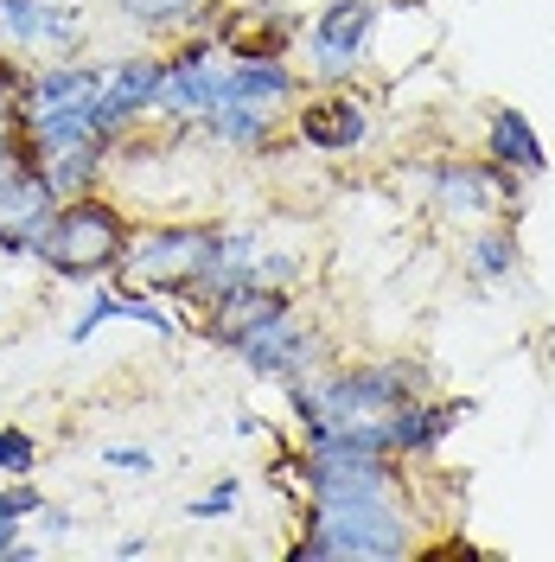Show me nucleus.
Here are the masks:
<instances>
[{
  "instance_id": "412c9836",
  "label": "nucleus",
  "mask_w": 555,
  "mask_h": 562,
  "mask_svg": "<svg viewBox=\"0 0 555 562\" xmlns=\"http://www.w3.org/2000/svg\"><path fill=\"white\" fill-rule=\"evenodd\" d=\"M0 512L20 518V525H33L38 512H45V486H38L33 473H26V480H7V486H0Z\"/></svg>"
},
{
  "instance_id": "f3484780",
  "label": "nucleus",
  "mask_w": 555,
  "mask_h": 562,
  "mask_svg": "<svg viewBox=\"0 0 555 562\" xmlns=\"http://www.w3.org/2000/svg\"><path fill=\"white\" fill-rule=\"evenodd\" d=\"M192 7H199V0H115V20L135 26V33H147V38H173Z\"/></svg>"
},
{
  "instance_id": "9b49d317",
  "label": "nucleus",
  "mask_w": 555,
  "mask_h": 562,
  "mask_svg": "<svg viewBox=\"0 0 555 562\" xmlns=\"http://www.w3.org/2000/svg\"><path fill=\"white\" fill-rule=\"evenodd\" d=\"M473 416H479L473 396H434V390H428V396H409L403 409H389V448L403 460H434L441 441Z\"/></svg>"
},
{
  "instance_id": "423d86ee",
  "label": "nucleus",
  "mask_w": 555,
  "mask_h": 562,
  "mask_svg": "<svg viewBox=\"0 0 555 562\" xmlns=\"http://www.w3.org/2000/svg\"><path fill=\"white\" fill-rule=\"evenodd\" d=\"M230 358L243 364L249 378L294 384V378H313V371H326V364H332V346H326V333L313 326V314H301V301H294V307H281L275 319L249 326L243 339L230 346Z\"/></svg>"
},
{
  "instance_id": "5701e85b",
  "label": "nucleus",
  "mask_w": 555,
  "mask_h": 562,
  "mask_svg": "<svg viewBox=\"0 0 555 562\" xmlns=\"http://www.w3.org/2000/svg\"><path fill=\"white\" fill-rule=\"evenodd\" d=\"M103 467H115V473H135V480H147L160 460H154V448H103Z\"/></svg>"
},
{
  "instance_id": "39448f33",
  "label": "nucleus",
  "mask_w": 555,
  "mask_h": 562,
  "mask_svg": "<svg viewBox=\"0 0 555 562\" xmlns=\"http://www.w3.org/2000/svg\"><path fill=\"white\" fill-rule=\"evenodd\" d=\"M383 0H326L301 26V70L307 83H358L377 58Z\"/></svg>"
},
{
  "instance_id": "a211bd4d",
  "label": "nucleus",
  "mask_w": 555,
  "mask_h": 562,
  "mask_svg": "<svg viewBox=\"0 0 555 562\" xmlns=\"http://www.w3.org/2000/svg\"><path fill=\"white\" fill-rule=\"evenodd\" d=\"M38 473V435L20 422H0V480H26Z\"/></svg>"
},
{
  "instance_id": "dca6fc26",
  "label": "nucleus",
  "mask_w": 555,
  "mask_h": 562,
  "mask_svg": "<svg viewBox=\"0 0 555 562\" xmlns=\"http://www.w3.org/2000/svg\"><path fill=\"white\" fill-rule=\"evenodd\" d=\"M115 173V140L90 135L70 140V147H52L45 154V179L58 186V199H83V192H103V179Z\"/></svg>"
},
{
  "instance_id": "0eeeda50",
  "label": "nucleus",
  "mask_w": 555,
  "mask_h": 562,
  "mask_svg": "<svg viewBox=\"0 0 555 562\" xmlns=\"http://www.w3.org/2000/svg\"><path fill=\"white\" fill-rule=\"evenodd\" d=\"M287 135L313 154H358L377 135V103L358 83H307V97L287 109Z\"/></svg>"
},
{
  "instance_id": "f257e3e1",
  "label": "nucleus",
  "mask_w": 555,
  "mask_h": 562,
  "mask_svg": "<svg viewBox=\"0 0 555 562\" xmlns=\"http://www.w3.org/2000/svg\"><path fill=\"white\" fill-rule=\"evenodd\" d=\"M421 543L409 492H364V498H301L294 562H409Z\"/></svg>"
},
{
  "instance_id": "ddd939ff",
  "label": "nucleus",
  "mask_w": 555,
  "mask_h": 562,
  "mask_svg": "<svg viewBox=\"0 0 555 562\" xmlns=\"http://www.w3.org/2000/svg\"><path fill=\"white\" fill-rule=\"evenodd\" d=\"M52 211H58V186L45 179V167H26L0 192V256L7 262H33V244L52 224Z\"/></svg>"
},
{
  "instance_id": "393cba45",
  "label": "nucleus",
  "mask_w": 555,
  "mask_h": 562,
  "mask_svg": "<svg viewBox=\"0 0 555 562\" xmlns=\"http://www.w3.org/2000/svg\"><path fill=\"white\" fill-rule=\"evenodd\" d=\"M20 537H26V525H20V518H7V512H0V557H13V550H20Z\"/></svg>"
},
{
  "instance_id": "4be33fe9",
  "label": "nucleus",
  "mask_w": 555,
  "mask_h": 562,
  "mask_svg": "<svg viewBox=\"0 0 555 562\" xmlns=\"http://www.w3.org/2000/svg\"><path fill=\"white\" fill-rule=\"evenodd\" d=\"M26 83H33V70L20 65V58H0V122H13V109L26 97Z\"/></svg>"
},
{
  "instance_id": "b1692460",
  "label": "nucleus",
  "mask_w": 555,
  "mask_h": 562,
  "mask_svg": "<svg viewBox=\"0 0 555 562\" xmlns=\"http://www.w3.org/2000/svg\"><path fill=\"white\" fill-rule=\"evenodd\" d=\"M38 525H45V537H70V530H77V518H70L65 505H52V498H45V512H38Z\"/></svg>"
},
{
  "instance_id": "1a4fd4ad",
  "label": "nucleus",
  "mask_w": 555,
  "mask_h": 562,
  "mask_svg": "<svg viewBox=\"0 0 555 562\" xmlns=\"http://www.w3.org/2000/svg\"><path fill=\"white\" fill-rule=\"evenodd\" d=\"M0 38L13 52H45V58H83L90 20L70 0H0Z\"/></svg>"
},
{
  "instance_id": "f03ea898",
  "label": "nucleus",
  "mask_w": 555,
  "mask_h": 562,
  "mask_svg": "<svg viewBox=\"0 0 555 562\" xmlns=\"http://www.w3.org/2000/svg\"><path fill=\"white\" fill-rule=\"evenodd\" d=\"M135 237V217L122 199L109 192H83V199H58L52 224L38 231L33 262L52 281H77V288H97V281L122 276V256Z\"/></svg>"
},
{
  "instance_id": "20e7f679",
  "label": "nucleus",
  "mask_w": 555,
  "mask_h": 562,
  "mask_svg": "<svg viewBox=\"0 0 555 562\" xmlns=\"http://www.w3.org/2000/svg\"><path fill=\"white\" fill-rule=\"evenodd\" d=\"M421 192H428V211L448 217V224H486V217H523V186L511 167H498L486 154H434L416 167Z\"/></svg>"
},
{
  "instance_id": "bb28decb",
  "label": "nucleus",
  "mask_w": 555,
  "mask_h": 562,
  "mask_svg": "<svg viewBox=\"0 0 555 562\" xmlns=\"http://www.w3.org/2000/svg\"><path fill=\"white\" fill-rule=\"evenodd\" d=\"M115 557H154V537H122Z\"/></svg>"
},
{
  "instance_id": "2eb2a0df",
  "label": "nucleus",
  "mask_w": 555,
  "mask_h": 562,
  "mask_svg": "<svg viewBox=\"0 0 555 562\" xmlns=\"http://www.w3.org/2000/svg\"><path fill=\"white\" fill-rule=\"evenodd\" d=\"M460 269L479 281V288H511V281L523 276L518 224H511V217H486V224H473V237H466V256H460Z\"/></svg>"
},
{
  "instance_id": "f8f14e48",
  "label": "nucleus",
  "mask_w": 555,
  "mask_h": 562,
  "mask_svg": "<svg viewBox=\"0 0 555 562\" xmlns=\"http://www.w3.org/2000/svg\"><path fill=\"white\" fill-rule=\"evenodd\" d=\"M307 97V70L294 58H224V97L217 103H249L287 115V109Z\"/></svg>"
},
{
  "instance_id": "aec40b11",
  "label": "nucleus",
  "mask_w": 555,
  "mask_h": 562,
  "mask_svg": "<svg viewBox=\"0 0 555 562\" xmlns=\"http://www.w3.org/2000/svg\"><path fill=\"white\" fill-rule=\"evenodd\" d=\"M26 167H45V154L33 147L26 128H13V122H0V192L13 186V179L26 173Z\"/></svg>"
},
{
  "instance_id": "6ab92c4d",
  "label": "nucleus",
  "mask_w": 555,
  "mask_h": 562,
  "mask_svg": "<svg viewBox=\"0 0 555 562\" xmlns=\"http://www.w3.org/2000/svg\"><path fill=\"white\" fill-rule=\"evenodd\" d=\"M237 505H243V480H237V473H224L211 492L185 498V518H192V525H217V518H237Z\"/></svg>"
},
{
  "instance_id": "9d476101",
  "label": "nucleus",
  "mask_w": 555,
  "mask_h": 562,
  "mask_svg": "<svg viewBox=\"0 0 555 562\" xmlns=\"http://www.w3.org/2000/svg\"><path fill=\"white\" fill-rule=\"evenodd\" d=\"M224 97V52L217 38H179L167 52V90H160V122H199Z\"/></svg>"
},
{
  "instance_id": "7ed1b4c3",
  "label": "nucleus",
  "mask_w": 555,
  "mask_h": 562,
  "mask_svg": "<svg viewBox=\"0 0 555 562\" xmlns=\"http://www.w3.org/2000/svg\"><path fill=\"white\" fill-rule=\"evenodd\" d=\"M217 237H224V217H160V224H135L115 281L173 301V294H185L217 262Z\"/></svg>"
},
{
  "instance_id": "6e6552de",
  "label": "nucleus",
  "mask_w": 555,
  "mask_h": 562,
  "mask_svg": "<svg viewBox=\"0 0 555 562\" xmlns=\"http://www.w3.org/2000/svg\"><path fill=\"white\" fill-rule=\"evenodd\" d=\"M160 90H167V52H128L109 65V83L97 97V135L122 140L160 122Z\"/></svg>"
},
{
  "instance_id": "4468645a",
  "label": "nucleus",
  "mask_w": 555,
  "mask_h": 562,
  "mask_svg": "<svg viewBox=\"0 0 555 562\" xmlns=\"http://www.w3.org/2000/svg\"><path fill=\"white\" fill-rule=\"evenodd\" d=\"M486 160L511 167L518 179L550 173V147H543V135H536V122H530L523 109H511V103H498L486 115Z\"/></svg>"
},
{
  "instance_id": "a878e982",
  "label": "nucleus",
  "mask_w": 555,
  "mask_h": 562,
  "mask_svg": "<svg viewBox=\"0 0 555 562\" xmlns=\"http://www.w3.org/2000/svg\"><path fill=\"white\" fill-rule=\"evenodd\" d=\"M230 428H237L243 441H262V435H269V422H262V416H237V422H230Z\"/></svg>"
}]
</instances>
